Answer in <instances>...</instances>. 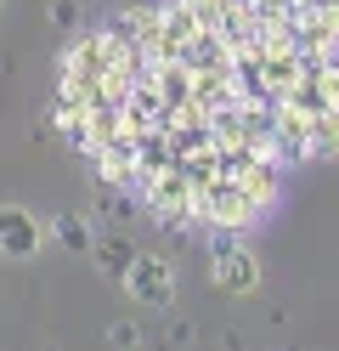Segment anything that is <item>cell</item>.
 Listing matches in <instances>:
<instances>
[{
    "label": "cell",
    "mask_w": 339,
    "mask_h": 351,
    "mask_svg": "<svg viewBox=\"0 0 339 351\" xmlns=\"http://www.w3.org/2000/svg\"><path fill=\"white\" fill-rule=\"evenodd\" d=\"M260 215H266V204L238 182L232 170H215L210 182H198V193H192V221H203V227L243 232V227H255Z\"/></svg>",
    "instance_id": "cell-1"
},
{
    "label": "cell",
    "mask_w": 339,
    "mask_h": 351,
    "mask_svg": "<svg viewBox=\"0 0 339 351\" xmlns=\"http://www.w3.org/2000/svg\"><path fill=\"white\" fill-rule=\"evenodd\" d=\"M192 193H198V182L187 176V165H164V170H153V176H142V199H147V210L158 215V221H170V227H187L192 221Z\"/></svg>",
    "instance_id": "cell-2"
},
{
    "label": "cell",
    "mask_w": 339,
    "mask_h": 351,
    "mask_svg": "<svg viewBox=\"0 0 339 351\" xmlns=\"http://www.w3.org/2000/svg\"><path fill=\"white\" fill-rule=\"evenodd\" d=\"M266 29H283L300 51H339V0H305L283 23H266Z\"/></svg>",
    "instance_id": "cell-3"
},
{
    "label": "cell",
    "mask_w": 339,
    "mask_h": 351,
    "mask_svg": "<svg viewBox=\"0 0 339 351\" xmlns=\"http://www.w3.org/2000/svg\"><path fill=\"white\" fill-rule=\"evenodd\" d=\"M125 289H130L136 306L170 312V306H175V272H170V261H164V255H153V250H136L130 272H125Z\"/></svg>",
    "instance_id": "cell-4"
},
{
    "label": "cell",
    "mask_w": 339,
    "mask_h": 351,
    "mask_svg": "<svg viewBox=\"0 0 339 351\" xmlns=\"http://www.w3.org/2000/svg\"><path fill=\"white\" fill-rule=\"evenodd\" d=\"M210 283L221 295H255L260 289V261L249 244H238V238H221V244L210 250Z\"/></svg>",
    "instance_id": "cell-5"
},
{
    "label": "cell",
    "mask_w": 339,
    "mask_h": 351,
    "mask_svg": "<svg viewBox=\"0 0 339 351\" xmlns=\"http://www.w3.org/2000/svg\"><path fill=\"white\" fill-rule=\"evenodd\" d=\"M288 102L339 108V62H334V51H300V80L288 85Z\"/></svg>",
    "instance_id": "cell-6"
},
{
    "label": "cell",
    "mask_w": 339,
    "mask_h": 351,
    "mask_svg": "<svg viewBox=\"0 0 339 351\" xmlns=\"http://www.w3.org/2000/svg\"><path fill=\"white\" fill-rule=\"evenodd\" d=\"M45 250V221L23 204H0V261H34Z\"/></svg>",
    "instance_id": "cell-7"
},
{
    "label": "cell",
    "mask_w": 339,
    "mask_h": 351,
    "mask_svg": "<svg viewBox=\"0 0 339 351\" xmlns=\"http://www.w3.org/2000/svg\"><path fill=\"white\" fill-rule=\"evenodd\" d=\"M108 29L119 34L125 46H136L147 62L164 57V12H158V6H125V12L108 17Z\"/></svg>",
    "instance_id": "cell-8"
},
{
    "label": "cell",
    "mask_w": 339,
    "mask_h": 351,
    "mask_svg": "<svg viewBox=\"0 0 339 351\" xmlns=\"http://www.w3.org/2000/svg\"><path fill=\"white\" fill-rule=\"evenodd\" d=\"M283 159H294V165L339 159V108H311V119H305V130H300V142H294Z\"/></svg>",
    "instance_id": "cell-9"
},
{
    "label": "cell",
    "mask_w": 339,
    "mask_h": 351,
    "mask_svg": "<svg viewBox=\"0 0 339 351\" xmlns=\"http://www.w3.org/2000/svg\"><path fill=\"white\" fill-rule=\"evenodd\" d=\"M90 255H97V272H102L108 283H125L130 261H136V250L125 244V238H97V244H90Z\"/></svg>",
    "instance_id": "cell-10"
},
{
    "label": "cell",
    "mask_w": 339,
    "mask_h": 351,
    "mask_svg": "<svg viewBox=\"0 0 339 351\" xmlns=\"http://www.w3.org/2000/svg\"><path fill=\"white\" fill-rule=\"evenodd\" d=\"M51 238H57L62 250H74V255H90V244H97V232H90L85 215H57V221H51Z\"/></svg>",
    "instance_id": "cell-11"
},
{
    "label": "cell",
    "mask_w": 339,
    "mask_h": 351,
    "mask_svg": "<svg viewBox=\"0 0 339 351\" xmlns=\"http://www.w3.org/2000/svg\"><path fill=\"white\" fill-rule=\"evenodd\" d=\"M294 6H305V0H249V12H255L260 23H283Z\"/></svg>",
    "instance_id": "cell-12"
},
{
    "label": "cell",
    "mask_w": 339,
    "mask_h": 351,
    "mask_svg": "<svg viewBox=\"0 0 339 351\" xmlns=\"http://www.w3.org/2000/svg\"><path fill=\"white\" fill-rule=\"evenodd\" d=\"M108 346H142V328L136 323H108Z\"/></svg>",
    "instance_id": "cell-13"
},
{
    "label": "cell",
    "mask_w": 339,
    "mask_h": 351,
    "mask_svg": "<svg viewBox=\"0 0 339 351\" xmlns=\"http://www.w3.org/2000/svg\"><path fill=\"white\" fill-rule=\"evenodd\" d=\"M51 23H62V29L74 23V6H68V0H51Z\"/></svg>",
    "instance_id": "cell-14"
},
{
    "label": "cell",
    "mask_w": 339,
    "mask_h": 351,
    "mask_svg": "<svg viewBox=\"0 0 339 351\" xmlns=\"http://www.w3.org/2000/svg\"><path fill=\"white\" fill-rule=\"evenodd\" d=\"M0 12H6V0H0Z\"/></svg>",
    "instance_id": "cell-15"
}]
</instances>
